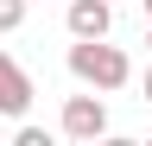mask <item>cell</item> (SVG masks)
<instances>
[{
  "instance_id": "9",
  "label": "cell",
  "mask_w": 152,
  "mask_h": 146,
  "mask_svg": "<svg viewBox=\"0 0 152 146\" xmlns=\"http://www.w3.org/2000/svg\"><path fill=\"white\" fill-rule=\"evenodd\" d=\"M108 7H121V0H108Z\"/></svg>"
},
{
  "instance_id": "1",
  "label": "cell",
  "mask_w": 152,
  "mask_h": 146,
  "mask_svg": "<svg viewBox=\"0 0 152 146\" xmlns=\"http://www.w3.org/2000/svg\"><path fill=\"white\" fill-rule=\"evenodd\" d=\"M70 76L83 89H95V95H114V89L133 83V57L108 38H76L70 45Z\"/></svg>"
},
{
  "instance_id": "3",
  "label": "cell",
  "mask_w": 152,
  "mask_h": 146,
  "mask_svg": "<svg viewBox=\"0 0 152 146\" xmlns=\"http://www.w3.org/2000/svg\"><path fill=\"white\" fill-rule=\"evenodd\" d=\"M64 26H70V38H108L114 7L108 0H64Z\"/></svg>"
},
{
  "instance_id": "6",
  "label": "cell",
  "mask_w": 152,
  "mask_h": 146,
  "mask_svg": "<svg viewBox=\"0 0 152 146\" xmlns=\"http://www.w3.org/2000/svg\"><path fill=\"white\" fill-rule=\"evenodd\" d=\"M146 102H152V70H146Z\"/></svg>"
},
{
  "instance_id": "8",
  "label": "cell",
  "mask_w": 152,
  "mask_h": 146,
  "mask_svg": "<svg viewBox=\"0 0 152 146\" xmlns=\"http://www.w3.org/2000/svg\"><path fill=\"white\" fill-rule=\"evenodd\" d=\"M146 19H152V0H146Z\"/></svg>"
},
{
  "instance_id": "2",
  "label": "cell",
  "mask_w": 152,
  "mask_h": 146,
  "mask_svg": "<svg viewBox=\"0 0 152 146\" xmlns=\"http://www.w3.org/2000/svg\"><path fill=\"white\" fill-rule=\"evenodd\" d=\"M57 127H64V140H102L108 134V102L102 95H64Z\"/></svg>"
},
{
  "instance_id": "7",
  "label": "cell",
  "mask_w": 152,
  "mask_h": 146,
  "mask_svg": "<svg viewBox=\"0 0 152 146\" xmlns=\"http://www.w3.org/2000/svg\"><path fill=\"white\" fill-rule=\"evenodd\" d=\"M146 45H152V19H146Z\"/></svg>"
},
{
  "instance_id": "4",
  "label": "cell",
  "mask_w": 152,
  "mask_h": 146,
  "mask_svg": "<svg viewBox=\"0 0 152 146\" xmlns=\"http://www.w3.org/2000/svg\"><path fill=\"white\" fill-rule=\"evenodd\" d=\"M26 108H32V76L0 51V114H7V121H26Z\"/></svg>"
},
{
  "instance_id": "5",
  "label": "cell",
  "mask_w": 152,
  "mask_h": 146,
  "mask_svg": "<svg viewBox=\"0 0 152 146\" xmlns=\"http://www.w3.org/2000/svg\"><path fill=\"white\" fill-rule=\"evenodd\" d=\"M26 26V0H0V32H19Z\"/></svg>"
}]
</instances>
